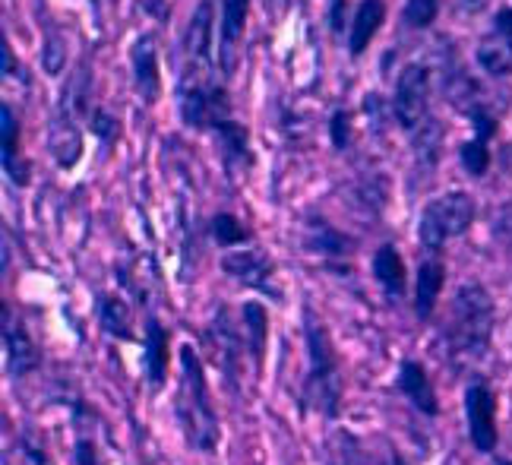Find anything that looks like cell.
Masks as SVG:
<instances>
[{
    "instance_id": "obj_1",
    "label": "cell",
    "mask_w": 512,
    "mask_h": 465,
    "mask_svg": "<svg viewBox=\"0 0 512 465\" xmlns=\"http://www.w3.org/2000/svg\"><path fill=\"white\" fill-rule=\"evenodd\" d=\"M304 348H307V374L301 380V409L320 415V418H339L342 396H345V377L342 364L332 345L329 329L323 320L304 307Z\"/></svg>"
},
{
    "instance_id": "obj_2",
    "label": "cell",
    "mask_w": 512,
    "mask_h": 465,
    "mask_svg": "<svg viewBox=\"0 0 512 465\" xmlns=\"http://www.w3.org/2000/svg\"><path fill=\"white\" fill-rule=\"evenodd\" d=\"M177 355H181V386H177V396H174V418L181 424L190 450L215 453L222 443V424L212 402L203 358L196 355V348L187 342L181 345Z\"/></svg>"
},
{
    "instance_id": "obj_3",
    "label": "cell",
    "mask_w": 512,
    "mask_h": 465,
    "mask_svg": "<svg viewBox=\"0 0 512 465\" xmlns=\"http://www.w3.org/2000/svg\"><path fill=\"white\" fill-rule=\"evenodd\" d=\"M497 329L494 295L481 282H465L456 288L443 320V342L452 358L478 361L490 352Z\"/></svg>"
},
{
    "instance_id": "obj_4",
    "label": "cell",
    "mask_w": 512,
    "mask_h": 465,
    "mask_svg": "<svg viewBox=\"0 0 512 465\" xmlns=\"http://www.w3.org/2000/svg\"><path fill=\"white\" fill-rule=\"evenodd\" d=\"M177 105H181V121L193 130H215L231 118L228 89L212 80L209 67H184L181 86H177Z\"/></svg>"
},
{
    "instance_id": "obj_5",
    "label": "cell",
    "mask_w": 512,
    "mask_h": 465,
    "mask_svg": "<svg viewBox=\"0 0 512 465\" xmlns=\"http://www.w3.org/2000/svg\"><path fill=\"white\" fill-rule=\"evenodd\" d=\"M478 216L475 200L462 190H449L443 197L430 200L418 219V241L427 250H443L452 238H462Z\"/></svg>"
},
{
    "instance_id": "obj_6",
    "label": "cell",
    "mask_w": 512,
    "mask_h": 465,
    "mask_svg": "<svg viewBox=\"0 0 512 465\" xmlns=\"http://www.w3.org/2000/svg\"><path fill=\"white\" fill-rule=\"evenodd\" d=\"M465 421H468V440L478 453H494L500 434H497V396L484 377L471 380L465 386Z\"/></svg>"
},
{
    "instance_id": "obj_7",
    "label": "cell",
    "mask_w": 512,
    "mask_h": 465,
    "mask_svg": "<svg viewBox=\"0 0 512 465\" xmlns=\"http://www.w3.org/2000/svg\"><path fill=\"white\" fill-rule=\"evenodd\" d=\"M427 102H430V70L424 64H405L396 80V95H392V114L399 127L415 133L427 124Z\"/></svg>"
},
{
    "instance_id": "obj_8",
    "label": "cell",
    "mask_w": 512,
    "mask_h": 465,
    "mask_svg": "<svg viewBox=\"0 0 512 465\" xmlns=\"http://www.w3.org/2000/svg\"><path fill=\"white\" fill-rule=\"evenodd\" d=\"M209 342L215 348V361L222 367L225 386L231 393H241V364L247 358V342H244V329H238V323L228 317L225 307L215 310V317L209 323Z\"/></svg>"
},
{
    "instance_id": "obj_9",
    "label": "cell",
    "mask_w": 512,
    "mask_h": 465,
    "mask_svg": "<svg viewBox=\"0 0 512 465\" xmlns=\"http://www.w3.org/2000/svg\"><path fill=\"white\" fill-rule=\"evenodd\" d=\"M0 336H4V355H7V374L13 380H23L42 364V352L29 333L26 320H19L10 307H4V320H0Z\"/></svg>"
},
{
    "instance_id": "obj_10",
    "label": "cell",
    "mask_w": 512,
    "mask_h": 465,
    "mask_svg": "<svg viewBox=\"0 0 512 465\" xmlns=\"http://www.w3.org/2000/svg\"><path fill=\"white\" fill-rule=\"evenodd\" d=\"M222 273L266 298H282L279 285H275V266L266 250H234V254L222 257Z\"/></svg>"
},
{
    "instance_id": "obj_11",
    "label": "cell",
    "mask_w": 512,
    "mask_h": 465,
    "mask_svg": "<svg viewBox=\"0 0 512 465\" xmlns=\"http://www.w3.org/2000/svg\"><path fill=\"white\" fill-rule=\"evenodd\" d=\"M143 364H146V380H149V390L159 393L165 380H168V371H171V333L168 326L149 314L146 323H143Z\"/></svg>"
},
{
    "instance_id": "obj_12",
    "label": "cell",
    "mask_w": 512,
    "mask_h": 465,
    "mask_svg": "<svg viewBox=\"0 0 512 465\" xmlns=\"http://www.w3.org/2000/svg\"><path fill=\"white\" fill-rule=\"evenodd\" d=\"M396 390L415 405V409L424 418H437L440 415V396H437V386H433L427 367L418 358H405L399 364V374H396Z\"/></svg>"
},
{
    "instance_id": "obj_13",
    "label": "cell",
    "mask_w": 512,
    "mask_h": 465,
    "mask_svg": "<svg viewBox=\"0 0 512 465\" xmlns=\"http://www.w3.org/2000/svg\"><path fill=\"white\" fill-rule=\"evenodd\" d=\"M130 67H133V86L140 92L146 105H155L162 95V70H159V51H155V38L140 35L130 48Z\"/></svg>"
},
{
    "instance_id": "obj_14",
    "label": "cell",
    "mask_w": 512,
    "mask_h": 465,
    "mask_svg": "<svg viewBox=\"0 0 512 465\" xmlns=\"http://www.w3.org/2000/svg\"><path fill=\"white\" fill-rule=\"evenodd\" d=\"M48 149L54 155V162L61 168H73L83 159V130L80 118H73L70 111L57 108L54 118L48 124Z\"/></svg>"
},
{
    "instance_id": "obj_15",
    "label": "cell",
    "mask_w": 512,
    "mask_h": 465,
    "mask_svg": "<svg viewBox=\"0 0 512 465\" xmlns=\"http://www.w3.org/2000/svg\"><path fill=\"white\" fill-rule=\"evenodd\" d=\"M0 165H4V174L16 187L29 184L32 168L23 155H19V121L7 102L0 105Z\"/></svg>"
},
{
    "instance_id": "obj_16",
    "label": "cell",
    "mask_w": 512,
    "mask_h": 465,
    "mask_svg": "<svg viewBox=\"0 0 512 465\" xmlns=\"http://www.w3.org/2000/svg\"><path fill=\"white\" fill-rule=\"evenodd\" d=\"M241 329L247 342V364L253 367V374H263L266 352H269V314L260 301H244L241 304Z\"/></svg>"
},
{
    "instance_id": "obj_17",
    "label": "cell",
    "mask_w": 512,
    "mask_h": 465,
    "mask_svg": "<svg viewBox=\"0 0 512 465\" xmlns=\"http://www.w3.org/2000/svg\"><path fill=\"white\" fill-rule=\"evenodd\" d=\"M304 247L310 254H317L323 260H348L354 250V238H348L345 231H339L336 225H329L320 216H310L307 228H304Z\"/></svg>"
},
{
    "instance_id": "obj_18",
    "label": "cell",
    "mask_w": 512,
    "mask_h": 465,
    "mask_svg": "<svg viewBox=\"0 0 512 465\" xmlns=\"http://www.w3.org/2000/svg\"><path fill=\"white\" fill-rule=\"evenodd\" d=\"M215 140H219V152H222V162L228 174H238L247 171L253 165V149H250V133L241 121H222L219 127L212 130Z\"/></svg>"
},
{
    "instance_id": "obj_19",
    "label": "cell",
    "mask_w": 512,
    "mask_h": 465,
    "mask_svg": "<svg viewBox=\"0 0 512 465\" xmlns=\"http://www.w3.org/2000/svg\"><path fill=\"white\" fill-rule=\"evenodd\" d=\"M247 16H250V0H225L222 4V48H219V64L222 73L231 76L234 70V57H238L241 38L247 29Z\"/></svg>"
},
{
    "instance_id": "obj_20",
    "label": "cell",
    "mask_w": 512,
    "mask_h": 465,
    "mask_svg": "<svg viewBox=\"0 0 512 465\" xmlns=\"http://www.w3.org/2000/svg\"><path fill=\"white\" fill-rule=\"evenodd\" d=\"M187 64L184 67H209L212 64V0H203L196 7L187 35H184Z\"/></svg>"
},
{
    "instance_id": "obj_21",
    "label": "cell",
    "mask_w": 512,
    "mask_h": 465,
    "mask_svg": "<svg viewBox=\"0 0 512 465\" xmlns=\"http://www.w3.org/2000/svg\"><path fill=\"white\" fill-rule=\"evenodd\" d=\"M443 285H446V266L430 257L418 266V279H415V317L421 323H427L437 310V301L443 295Z\"/></svg>"
},
{
    "instance_id": "obj_22",
    "label": "cell",
    "mask_w": 512,
    "mask_h": 465,
    "mask_svg": "<svg viewBox=\"0 0 512 465\" xmlns=\"http://www.w3.org/2000/svg\"><path fill=\"white\" fill-rule=\"evenodd\" d=\"M386 23V4L383 0H361L358 10H354L351 19V32H348V51L358 57L367 51V45L373 42V35L380 32V26Z\"/></svg>"
},
{
    "instance_id": "obj_23",
    "label": "cell",
    "mask_w": 512,
    "mask_h": 465,
    "mask_svg": "<svg viewBox=\"0 0 512 465\" xmlns=\"http://www.w3.org/2000/svg\"><path fill=\"white\" fill-rule=\"evenodd\" d=\"M95 317H98V326H102V333L117 339V342H136V333H133V317H130V307L124 298L117 295H98L95 301Z\"/></svg>"
},
{
    "instance_id": "obj_24",
    "label": "cell",
    "mask_w": 512,
    "mask_h": 465,
    "mask_svg": "<svg viewBox=\"0 0 512 465\" xmlns=\"http://www.w3.org/2000/svg\"><path fill=\"white\" fill-rule=\"evenodd\" d=\"M373 279L380 282V288L389 295V298H402L405 295V285H408V269H405V260L402 254L392 244H383L377 254H373Z\"/></svg>"
},
{
    "instance_id": "obj_25",
    "label": "cell",
    "mask_w": 512,
    "mask_h": 465,
    "mask_svg": "<svg viewBox=\"0 0 512 465\" xmlns=\"http://www.w3.org/2000/svg\"><path fill=\"white\" fill-rule=\"evenodd\" d=\"M478 64L490 76H509L512 73V38L506 35H487L478 45Z\"/></svg>"
},
{
    "instance_id": "obj_26",
    "label": "cell",
    "mask_w": 512,
    "mask_h": 465,
    "mask_svg": "<svg viewBox=\"0 0 512 465\" xmlns=\"http://www.w3.org/2000/svg\"><path fill=\"white\" fill-rule=\"evenodd\" d=\"M89 95H92V70L83 64L80 70H76V73L70 76V83L64 86V92H61V105H57V108L70 111L73 118H83V114L89 111Z\"/></svg>"
},
{
    "instance_id": "obj_27",
    "label": "cell",
    "mask_w": 512,
    "mask_h": 465,
    "mask_svg": "<svg viewBox=\"0 0 512 465\" xmlns=\"http://www.w3.org/2000/svg\"><path fill=\"white\" fill-rule=\"evenodd\" d=\"M209 235L219 247H241L250 241V231L241 225L238 216H231V212H215L209 222Z\"/></svg>"
},
{
    "instance_id": "obj_28",
    "label": "cell",
    "mask_w": 512,
    "mask_h": 465,
    "mask_svg": "<svg viewBox=\"0 0 512 465\" xmlns=\"http://www.w3.org/2000/svg\"><path fill=\"white\" fill-rule=\"evenodd\" d=\"M459 162L462 168L471 174V178H484L490 171V162H494V155H490V146L481 143V140H468L459 146Z\"/></svg>"
},
{
    "instance_id": "obj_29",
    "label": "cell",
    "mask_w": 512,
    "mask_h": 465,
    "mask_svg": "<svg viewBox=\"0 0 512 465\" xmlns=\"http://www.w3.org/2000/svg\"><path fill=\"white\" fill-rule=\"evenodd\" d=\"M437 13H440V0H408L402 10V19L411 29H427V26H433Z\"/></svg>"
},
{
    "instance_id": "obj_30",
    "label": "cell",
    "mask_w": 512,
    "mask_h": 465,
    "mask_svg": "<svg viewBox=\"0 0 512 465\" xmlns=\"http://www.w3.org/2000/svg\"><path fill=\"white\" fill-rule=\"evenodd\" d=\"M89 130H92L95 137L102 140L105 146H114L117 140H121V121H117L108 108H95V111L89 114Z\"/></svg>"
},
{
    "instance_id": "obj_31",
    "label": "cell",
    "mask_w": 512,
    "mask_h": 465,
    "mask_svg": "<svg viewBox=\"0 0 512 465\" xmlns=\"http://www.w3.org/2000/svg\"><path fill=\"white\" fill-rule=\"evenodd\" d=\"M64 64H67V42L61 35H48L45 38V48H42V70L48 73V76H57L64 70Z\"/></svg>"
},
{
    "instance_id": "obj_32",
    "label": "cell",
    "mask_w": 512,
    "mask_h": 465,
    "mask_svg": "<svg viewBox=\"0 0 512 465\" xmlns=\"http://www.w3.org/2000/svg\"><path fill=\"white\" fill-rule=\"evenodd\" d=\"M468 118H471V127H475V140H481V143H490L494 140V133H497V118L490 114V108H484L481 102L478 105H471L468 108Z\"/></svg>"
},
{
    "instance_id": "obj_33",
    "label": "cell",
    "mask_w": 512,
    "mask_h": 465,
    "mask_svg": "<svg viewBox=\"0 0 512 465\" xmlns=\"http://www.w3.org/2000/svg\"><path fill=\"white\" fill-rule=\"evenodd\" d=\"M329 140H332V146H336L339 152L348 149V143H351V114L345 108L332 111V118H329Z\"/></svg>"
},
{
    "instance_id": "obj_34",
    "label": "cell",
    "mask_w": 512,
    "mask_h": 465,
    "mask_svg": "<svg viewBox=\"0 0 512 465\" xmlns=\"http://www.w3.org/2000/svg\"><path fill=\"white\" fill-rule=\"evenodd\" d=\"M19 450H23V462L26 465H54V459L48 456V450L38 443L32 434H23L19 437Z\"/></svg>"
},
{
    "instance_id": "obj_35",
    "label": "cell",
    "mask_w": 512,
    "mask_h": 465,
    "mask_svg": "<svg viewBox=\"0 0 512 465\" xmlns=\"http://www.w3.org/2000/svg\"><path fill=\"white\" fill-rule=\"evenodd\" d=\"M73 465H105L102 462V450L92 437H80L73 443Z\"/></svg>"
},
{
    "instance_id": "obj_36",
    "label": "cell",
    "mask_w": 512,
    "mask_h": 465,
    "mask_svg": "<svg viewBox=\"0 0 512 465\" xmlns=\"http://www.w3.org/2000/svg\"><path fill=\"white\" fill-rule=\"evenodd\" d=\"M342 456H345V465H367V453L361 450V443L354 440L351 434H345L342 437Z\"/></svg>"
},
{
    "instance_id": "obj_37",
    "label": "cell",
    "mask_w": 512,
    "mask_h": 465,
    "mask_svg": "<svg viewBox=\"0 0 512 465\" xmlns=\"http://www.w3.org/2000/svg\"><path fill=\"white\" fill-rule=\"evenodd\" d=\"M329 29L332 32L345 29V0H332V7H329Z\"/></svg>"
},
{
    "instance_id": "obj_38",
    "label": "cell",
    "mask_w": 512,
    "mask_h": 465,
    "mask_svg": "<svg viewBox=\"0 0 512 465\" xmlns=\"http://www.w3.org/2000/svg\"><path fill=\"white\" fill-rule=\"evenodd\" d=\"M494 26H497V32H500V35L512 38V7H506V10H500V13H497Z\"/></svg>"
},
{
    "instance_id": "obj_39",
    "label": "cell",
    "mask_w": 512,
    "mask_h": 465,
    "mask_svg": "<svg viewBox=\"0 0 512 465\" xmlns=\"http://www.w3.org/2000/svg\"><path fill=\"white\" fill-rule=\"evenodd\" d=\"M468 4V10H481V7H487V0H465Z\"/></svg>"
},
{
    "instance_id": "obj_40",
    "label": "cell",
    "mask_w": 512,
    "mask_h": 465,
    "mask_svg": "<svg viewBox=\"0 0 512 465\" xmlns=\"http://www.w3.org/2000/svg\"><path fill=\"white\" fill-rule=\"evenodd\" d=\"M389 465H408L399 453H392V459H389Z\"/></svg>"
},
{
    "instance_id": "obj_41",
    "label": "cell",
    "mask_w": 512,
    "mask_h": 465,
    "mask_svg": "<svg viewBox=\"0 0 512 465\" xmlns=\"http://www.w3.org/2000/svg\"><path fill=\"white\" fill-rule=\"evenodd\" d=\"M282 4V0H266V7H279Z\"/></svg>"
},
{
    "instance_id": "obj_42",
    "label": "cell",
    "mask_w": 512,
    "mask_h": 465,
    "mask_svg": "<svg viewBox=\"0 0 512 465\" xmlns=\"http://www.w3.org/2000/svg\"><path fill=\"white\" fill-rule=\"evenodd\" d=\"M497 465H512V459H500Z\"/></svg>"
}]
</instances>
